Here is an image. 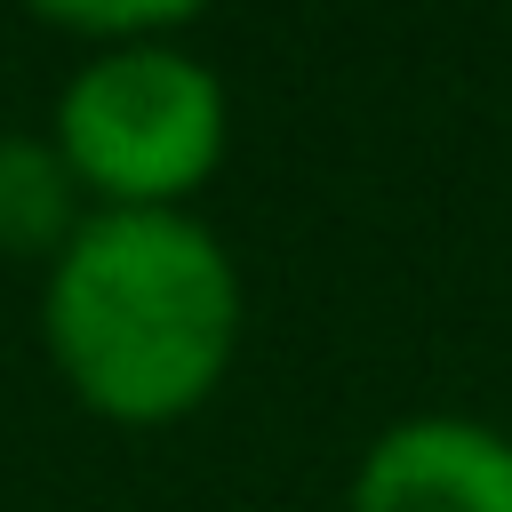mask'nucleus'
<instances>
[{
  "mask_svg": "<svg viewBox=\"0 0 512 512\" xmlns=\"http://www.w3.org/2000/svg\"><path fill=\"white\" fill-rule=\"evenodd\" d=\"M344 512H512V440L480 416H400L368 440Z\"/></svg>",
  "mask_w": 512,
  "mask_h": 512,
  "instance_id": "obj_3",
  "label": "nucleus"
},
{
  "mask_svg": "<svg viewBox=\"0 0 512 512\" xmlns=\"http://www.w3.org/2000/svg\"><path fill=\"white\" fill-rule=\"evenodd\" d=\"M32 16H48V24H64V32H96V40H160L168 24H184V16H200L208 0H24Z\"/></svg>",
  "mask_w": 512,
  "mask_h": 512,
  "instance_id": "obj_5",
  "label": "nucleus"
},
{
  "mask_svg": "<svg viewBox=\"0 0 512 512\" xmlns=\"http://www.w3.org/2000/svg\"><path fill=\"white\" fill-rule=\"evenodd\" d=\"M80 184L32 128H0V256H56L80 232Z\"/></svg>",
  "mask_w": 512,
  "mask_h": 512,
  "instance_id": "obj_4",
  "label": "nucleus"
},
{
  "mask_svg": "<svg viewBox=\"0 0 512 512\" xmlns=\"http://www.w3.org/2000/svg\"><path fill=\"white\" fill-rule=\"evenodd\" d=\"M232 104L224 80L168 48V40H120L96 48L48 120V144L64 152L80 200L96 208H184L224 160Z\"/></svg>",
  "mask_w": 512,
  "mask_h": 512,
  "instance_id": "obj_2",
  "label": "nucleus"
},
{
  "mask_svg": "<svg viewBox=\"0 0 512 512\" xmlns=\"http://www.w3.org/2000/svg\"><path fill=\"white\" fill-rule=\"evenodd\" d=\"M48 360L112 424L192 416L240 352V272L184 208H88L48 256Z\"/></svg>",
  "mask_w": 512,
  "mask_h": 512,
  "instance_id": "obj_1",
  "label": "nucleus"
}]
</instances>
